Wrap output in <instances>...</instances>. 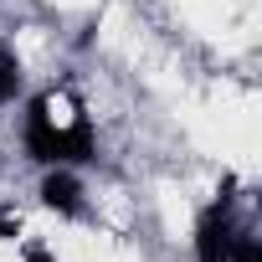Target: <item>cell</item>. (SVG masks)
<instances>
[{"mask_svg":"<svg viewBox=\"0 0 262 262\" xmlns=\"http://www.w3.org/2000/svg\"><path fill=\"white\" fill-rule=\"evenodd\" d=\"M26 149H31V160L72 165V160H88L93 128L82 113H62V98H41L26 118Z\"/></svg>","mask_w":262,"mask_h":262,"instance_id":"obj_1","label":"cell"},{"mask_svg":"<svg viewBox=\"0 0 262 262\" xmlns=\"http://www.w3.org/2000/svg\"><path fill=\"white\" fill-rule=\"evenodd\" d=\"M236 236H242V231H236V221H231V201L221 195V201L201 216V226H195V257H201V262H226Z\"/></svg>","mask_w":262,"mask_h":262,"instance_id":"obj_2","label":"cell"},{"mask_svg":"<svg viewBox=\"0 0 262 262\" xmlns=\"http://www.w3.org/2000/svg\"><path fill=\"white\" fill-rule=\"evenodd\" d=\"M41 201H47L52 211H77V180H72L67 170L47 175V185H41Z\"/></svg>","mask_w":262,"mask_h":262,"instance_id":"obj_3","label":"cell"},{"mask_svg":"<svg viewBox=\"0 0 262 262\" xmlns=\"http://www.w3.org/2000/svg\"><path fill=\"white\" fill-rule=\"evenodd\" d=\"M16 88H21V67H16V57H11V52H0V103H11V98H16Z\"/></svg>","mask_w":262,"mask_h":262,"instance_id":"obj_4","label":"cell"},{"mask_svg":"<svg viewBox=\"0 0 262 262\" xmlns=\"http://www.w3.org/2000/svg\"><path fill=\"white\" fill-rule=\"evenodd\" d=\"M26 262H57L52 252H26Z\"/></svg>","mask_w":262,"mask_h":262,"instance_id":"obj_5","label":"cell"}]
</instances>
